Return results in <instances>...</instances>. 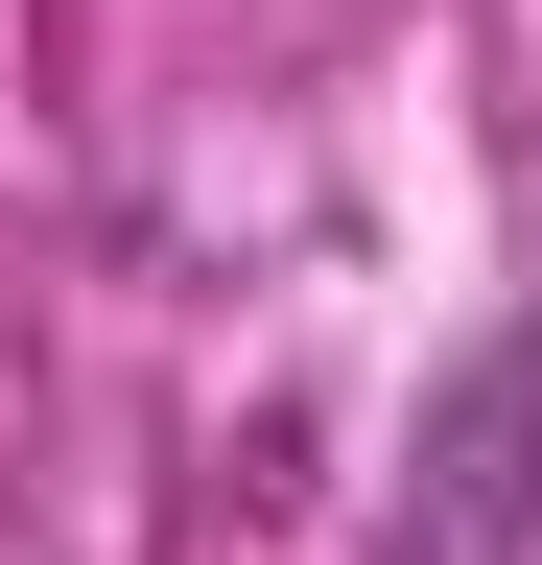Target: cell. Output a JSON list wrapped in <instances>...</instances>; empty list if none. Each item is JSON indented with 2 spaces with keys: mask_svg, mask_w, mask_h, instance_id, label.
<instances>
[{
  "mask_svg": "<svg viewBox=\"0 0 542 565\" xmlns=\"http://www.w3.org/2000/svg\"><path fill=\"white\" fill-rule=\"evenodd\" d=\"M401 471H425V494H401L378 565H519L542 542V307H496L425 377V448H401Z\"/></svg>",
  "mask_w": 542,
  "mask_h": 565,
  "instance_id": "cell-1",
  "label": "cell"
}]
</instances>
